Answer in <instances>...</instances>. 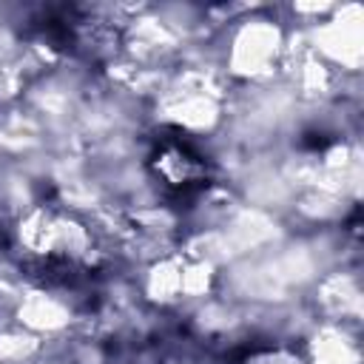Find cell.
Returning <instances> with one entry per match:
<instances>
[{
    "instance_id": "obj_1",
    "label": "cell",
    "mask_w": 364,
    "mask_h": 364,
    "mask_svg": "<svg viewBox=\"0 0 364 364\" xmlns=\"http://www.w3.org/2000/svg\"><path fill=\"white\" fill-rule=\"evenodd\" d=\"M151 165H154L156 176H162L165 185L171 191H176V193L196 191L205 182V159L182 136L162 139L159 148H156V154L151 156Z\"/></svg>"
}]
</instances>
